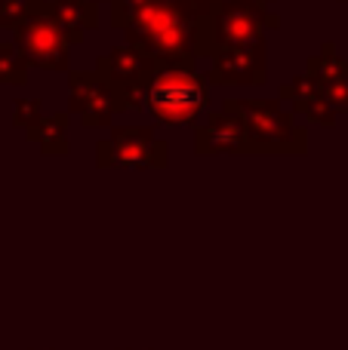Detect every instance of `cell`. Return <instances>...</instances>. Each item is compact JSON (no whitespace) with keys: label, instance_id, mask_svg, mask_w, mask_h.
<instances>
[{"label":"cell","instance_id":"cell-5","mask_svg":"<svg viewBox=\"0 0 348 350\" xmlns=\"http://www.w3.org/2000/svg\"><path fill=\"white\" fill-rule=\"evenodd\" d=\"M281 28L277 12L259 10L250 0H222L210 10L207 31H210V49L219 53L228 46H253V43H265V31ZM213 59V55H210Z\"/></svg>","mask_w":348,"mask_h":350},{"label":"cell","instance_id":"cell-15","mask_svg":"<svg viewBox=\"0 0 348 350\" xmlns=\"http://www.w3.org/2000/svg\"><path fill=\"white\" fill-rule=\"evenodd\" d=\"M28 68L16 43H0V86H22L28 80Z\"/></svg>","mask_w":348,"mask_h":350},{"label":"cell","instance_id":"cell-16","mask_svg":"<svg viewBox=\"0 0 348 350\" xmlns=\"http://www.w3.org/2000/svg\"><path fill=\"white\" fill-rule=\"evenodd\" d=\"M40 117H43V102L40 98H18L16 108H12V126L25 133V129H31Z\"/></svg>","mask_w":348,"mask_h":350},{"label":"cell","instance_id":"cell-22","mask_svg":"<svg viewBox=\"0 0 348 350\" xmlns=\"http://www.w3.org/2000/svg\"><path fill=\"white\" fill-rule=\"evenodd\" d=\"M28 3H31V0H28Z\"/></svg>","mask_w":348,"mask_h":350},{"label":"cell","instance_id":"cell-8","mask_svg":"<svg viewBox=\"0 0 348 350\" xmlns=\"http://www.w3.org/2000/svg\"><path fill=\"white\" fill-rule=\"evenodd\" d=\"M121 98L108 83L96 77V71H68V114L77 117L80 126L102 129L111 126L114 114H123Z\"/></svg>","mask_w":348,"mask_h":350},{"label":"cell","instance_id":"cell-7","mask_svg":"<svg viewBox=\"0 0 348 350\" xmlns=\"http://www.w3.org/2000/svg\"><path fill=\"white\" fill-rule=\"evenodd\" d=\"M154 68H158V62L148 59L136 46L123 43V46H114L111 53L99 55L96 77L114 90V96L121 98V105L127 111H139L142 102H145L148 83L154 77Z\"/></svg>","mask_w":348,"mask_h":350},{"label":"cell","instance_id":"cell-13","mask_svg":"<svg viewBox=\"0 0 348 350\" xmlns=\"http://www.w3.org/2000/svg\"><path fill=\"white\" fill-rule=\"evenodd\" d=\"M59 25L65 28L68 43L77 46L84 43L86 31L99 28V3L96 0H49Z\"/></svg>","mask_w":348,"mask_h":350},{"label":"cell","instance_id":"cell-17","mask_svg":"<svg viewBox=\"0 0 348 350\" xmlns=\"http://www.w3.org/2000/svg\"><path fill=\"white\" fill-rule=\"evenodd\" d=\"M31 3L28 0H0V31H16L28 16Z\"/></svg>","mask_w":348,"mask_h":350},{"label":"cell","instance_id":"cell-12","mask_svg":"<svg viewBox=\"0 0 348 350\" xmlns=\"http://www.w3.org/2000/svg\"><path fill=\"white\" fill-rule=\"evenodd\" d=\"M281 102H290L296 108V114L306 117L312 123H321V126H336V114L327 108V102L321 98V92L314 90V83L299 74L296 80L281 86Z\"/></svg>","mask_w":348,"mask_h":350},{"label":"cell","instance_id":"cell-20","mask_svg":"<svg viewBox=\"0 0 348 350\" xmlns=\"http://www.w3.org/2000/svg\"><path fill=\"white\" fill-rule=\"evenodd\" d=\"M117 350H133V347H117Z\"/></svg>","mask_w":348,"mask_h":350},{"label":"cell","instance_id":"cell-1","mask_svg":"<svg viewBox=\"0 0 348 350\" xmlns=\"http://www.w3.org/2000/svg\"><path fill=\"white\" fill-rule=\"evenodd\" d=\"M111 25L123 31L127 46H136L154 62L197 65L210 59L207 12L191 0H108Z\"/></svg>","mask_w":348,"mask_h":350},{"label":"cell","instance_id":"cell-6","mask_svg":"<svg viewBox=\"0 0 348 350\" xmlns=\"http://www.w3.org/2000/svg\"><path fill=\"white\" fill-rule=\"evenodd\" d=\"M170 145L151 126H111V135L96 145L99 170H164Z\"/></svg>","mask_w":348,"mask_h":350},{"label":"cell","instance_id":"cell-14","mask_svg":"<svg viewBox=\"0 0 348 350\" xmlns=\"http://www.w3.org/2000/svg\"><path fill=\"white\" fill-rule=\"evenodd\" d=\"M68 123H71V114L68 111H59L53 117H40L31 129H25L34 145H40V154H68Z\"/></svg>","mask_w":348,"mask_h":350},{"label":"cell","instance_id":"cell-19","mask_svg":"<svg viewBox=\"0 0 348 350\" xmlns=\"http://www.w3.org/2000/svg\"><path fill=\"white\" fill-rule=\"evenodd\" d=\"M250 3H256L259 10H265V12H275V3H277V0H250Z\"/></svg>","mask_w":348,"mask_h":350},{"label":"cell","instance_id":"cell-11","mask_svg":"<svg viewBox=\"0 0 348 350\" xmlns=\"http://www.w3.org/2000/svg\"><path fill=\"white\" fill-rule=\"evenodd\" d=\"M195 154H250V145L238 120L225 111H216L195 129Z\"/></svg>","mask_w":348,"mask_h":350},{"label":"cell","instance_id":"cell-21","mask_svg":"<svg viewBox=\"0 0 348 350\" xmlns=\"http://www.w3.org/2000/svg\"><path fill=\"white\" fill-rule=\"evenodd\" d=\"M339 3H348V0H339Z\"/></svg>","mask_w":348,"mask_h":350},{"label":"cell","instance_id":"cell-2","mask_svg":"<svg viewBox=\"0 0 348 350\" xmlns=\"http://www.w3.org/2000/svg\"><path fill=\"white\" fill-rule=\"evenodd\" d=\"M142 108H148V114L164 126H191L210 108V83L201 77L197 65L158 62Z\"/></svg>","mask_w":348,"mask_h":350},{"label":"cell","instance_id":"cell-4","mask_svg":"<svg viewBox=\"0 0 348 350\" xmlns=\"http://www.w3.org/2000/svg\"><path fill=\"white\" fill-rule=\"evenodd\" d=\"M18 53L25 55L31 68H43V71H68V55H71V43H68L65 28L59 25L49 0H34L25 16V22L12 31Z\"/></svg>","mask_w":348,"mask_h":350},{"label":"cell","instance_id":"cell-9","mask_svg":"<svg viewBox=\"0 0 348 350\" xmlns=\"http://www.w3.org/2000/svg\"><path fill=\"white\" fill-rule=\"evenodd\" d=\"M265 43L253 46H228L213 53V71L207 74V83L216 86H262L269 80L265 74Z\"/></svg>","mask_w":348,"mask_h":350},{"label":"cell","instance_id":"cell-3","mask_svg":"<svg viewBox=\"0 0 348 350\" xmlns=\"http://www.w3.org/2000/svg\"><path fill=\"white\" fill-rule=\"evenodd\" d=\"M228 117L244 129L250 154H306L308 133L281 98H225Z\"/></svg>","mask_w":348,"mask_h":350},{"label":"cell","instance_id":"cell-10","mask_svg":"<svg viewBox=\"0 0 348 350\" xmlns=\"http://www.w3.org/2000/svg\"><path fill=\"white\" fill-rule=\"evenodd\" d=\"M302 74L314 83L333 114H348V62L336 53L333 43H324V49L306 62Z\"/></svg>","mask_w":348,"mask_h":350},{"label":"cell","instance_id":"cell-18","mask_svg":"<svg viewBox=\"0 0 348 350\" xmlns=\"http://www.w3.org/2000/svg\"><path fill=\"white\" fill-rule=\"evenodd\" d=\"M191 3H195L201 12H207V16H210V10H213L216 3H222V0H191Z\"/></svg>","mask_w":348,"mask_h":350}]
</instances>
